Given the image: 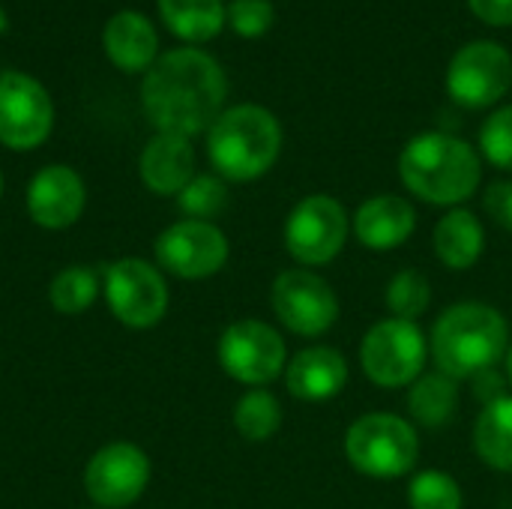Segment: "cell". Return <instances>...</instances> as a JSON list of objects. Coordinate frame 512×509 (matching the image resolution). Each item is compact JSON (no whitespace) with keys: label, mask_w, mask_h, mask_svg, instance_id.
<instances>
[{"label":"cell","mask_w":512,"mask_h":509,"mask_svg":"<svg viewBox=\"0 0 512 509\" xmlns=\"http://www.w3.org/2000/svg\"><path fill=\"white\" fill-rule=\"evenodd\" d=\"M228 78L201 48H174L156 57L141 84L147 120L168 135H201L222 114Z\"/></svg>","instance_id":"6da1fadb"},{"label":"cell","mask_w":512,"mask_h":509,"mask_svg":"<svg viewBox=\"0 0 512 509\" xmlns=\"http://www.w3.org/2000/svg\"><path fill=\"white\" fill-rule=\"evenodd\" d=\"M399 177L420 201L453 210L477 195L483 156L450 132H420L402 147Z\"/></svg>","instance_id":"7a4b0ae2"},{"label":"cell","mask_w":512,"mask_h":509,"mask_svg":"<svg viewBox=\"0 0 512 509\" xmlns=\"http://www.w3.org/2000/svg\"><path fill=\"white\" fill-rule=\"evenodd\" d=\"M510 348L507 318L489 303H456L432 327L429 354L453 381H471L486 369H498Z\"/></svg>","instance_id":"3957f363"},{"label":"cell","mask_w":512,"mask_h":509,"mask_svg":"<svg viewBox=\"0 0 512 509\" xmlns=\"http://www.w3.org/2000/svg\"><path fill=\"white\" fill-rule=\"evenodd\" d=\"M282 153V126L264 105L225 108L207 129V156L222 180L249 183L264 177Z\"/></svg>","instance_id":"277c9868"},{"label":"cell","mask_w":512,"mask_h":509,"mask_svg":"<svg viewBox=\"0 0 512 509\" xmlns=\"http://www.w3.org/2000/svg\"><path fill=\"white\" fill-rule=\"evenodd\" d=\"M345 456L372 480L408 477L420 459V435L414 423L399 414H363L345 435Z\"/></svg>","instance_id":"5b68a950"},{"label":"cell","mask_w":512,"mask_h":509,"mask_svg":"<svg viewBox=\"0 0 512 509\" xmlns=\"http://www.w3.org/2000/svg\"><path fill=\"white\" fill-rule=\"evenodd\" d=\"M426 357L429 339L417 321L384 318L372 330H366L360 342L363 375L381 390L411 387L423 375Z\"/></svg>","instance_id":"8992f818"},{"label":"cell","mask_w":512,"mask_h":509,"mask_svg":"<svg viewBox=\"0 0 512 509\" xmlns=\"http://www.w3.org/2000/svg\"><path fill=\"white\" fill-rule=\"evenodd\" d=\"M102 294L108 300L111 315L132 330L156 327L168 312L165 276L159 267L141 258H120L105 264Z\"/></svg>","instance_id":"52a82bcc"},{"label":"cell","mask_w":512,"mask_h":509,"mask_svg":"<svg viewBox=\"0 0 512 509\" xmlns=\"http://www.w3.org/2000/svg\"><path fill=\"white\" fill-rule=\"evenodd\" d=\"M512 87V54L489 39L462 45L447 66V93L459 108L483 111L498 105Z\"/></svg>","instance_id":"ba28073f"},{"label":"cell","mask_w":512,"mask_h":509,"mask_svg":"<svg viewBox=\"0 0 512 509\" xmlns=\"http://www.w3.org/2000/svg\"><path fill=\"white\" fill-rule=\"evenodd\" d=\"M351 216L333 195H306L285 222V249L303 267L330 264L348 240Z\"/></svg>","instance_id":"9c48e42d"},{"label":"cell","mask_w":512,"mask_h":509,"mask_svg":"<svg viewBox=\"0 0 512 509\" xmlns=\"http://www.w3.org/2000/svg\"><path fill=\"white\" fill-rule=\"evenodd\" d=\"M219 366L246 387H267L273 384L288 366V348L279 330L264 321L243 318L222 330L219 336Z\"/></svg>","instance_id":"30bf717a"},{"label":"cell","mask_w":512,"mask_h":509,"mask_svg":"<svg viewBox=\"0 0 512 509\" xmlns=\"http://www.w3.org/2000/svg\"><path fill=\"white\" fill-rule=\"evenodd\" d=\"M276 318L297 336H324L339 321V297L333 285L309 267L282 270L270 288Z\"/></svg>","instance_id":"8fae6325"},{"label":"cell","mask_w":512,"mask_h":509,"mask_svg":"<svg viewBox=\"0 0 512 509\" xmlns=\"http://www.w3.org/2000/svg\"><path fill=\"white\" fill-rule=\"evenodd\" d=\"M228 237L201 219H180L156 237V264L177 279H210L228 264Z\"/></svg>","instance_id":"7c38bea8"},{"label":"cell","mask_w":512,"mask_h":509,"mask_svg":"<svg viewBox=\"0 0 512 509\" xmlns=\"http://www.w3.org/2000/svg\"><path fill=\"white\" fill-rule=\"evenodd\" d=\"M51 126H54V105L48 90L24 72H3L0 144H6L9 150H33L51 135Z\"/></svg>","instance_id":"4fadbf2b"},{"label":"cell","mask_w":512,"mask_h":509,"mask_svg":"<svg viewBox=\"0 0 512 509\" xmlns=\"http://www.w3.org/2000/svg\"><path fill=\"white\" fill-rule=\"evenodd\" d=\"M150 483V459L141 447L117 441L93 453L84 468V492L102 509L135 504Z\"/></svg>","instance_id":"5bb4252c"},{"label":"cell","mask_w":512,"mask_h":509,"mask_svg":"<svg viewBox=\"0 0 512 509\" xmlns=\"http://www.w3.org/2000/svg\"><path fill=\"white\" fill-rule=\"evenodd\" d=\"M84 180L69 165H48L36 171L27 186V213L39 228L60 231L81 219L84 213Z\"/></svg>","instance_id":"9a60e30c"},{"label":"cell","mask_w":512,"mask_h":509,"mask_svg":"<svg viewBox=\"0 0 512 509\" xmlns=\"http://www.w3.org/2000/svg\"><path fill=\"white\" fill-rule=\"evenodd\" d=\"M417 231V210L402 195H375L354 213V234L372 252H393Z\"/></svg>","instance_id":"2e32d148"},{"label":"cell","mask_w":512,"mask_h":509,"mask_svg":"<svg viewBox=\"0 0 512 509\" xmlns=\"http://www.w3.org/2000/svg\"><path fill=\"white\" fill-rule=\"evenodd\" d=\"M348 384V363L336 348L312 345L297 351L285 366V387L300 402H327Z\"/></svg>","instance_id":"e0dca14e"},{"label":"cell","mask_w":512,"mask_h":509,"mask_svg":"<svg viewBox=\"0 0 512 509\" xmlns=\"http://www.w3.org/2000/svg\"><path fill=\"white\" fill-rule=\"evenodd\" d=\"M141 180L156 195H180L189 180L195 177V150L192 141L183 135L159 132L147 141L141 162Z\"/></svg>","instance_id":"ac0fdd59"},{"label":"cell","mask_w":512,"mask_h":509,"mask_svg":"<svg viewBox=\"0 0 512 509\" xmlns=\"http://www.w3.org/2000/svg\"><path fill=\"white\" fill-rule=\"evenodd\" d=\"M105 51L117 69L144 72L156 63V51H159L156 27L141 12L123 9L105 24Z\"/></svg>","instance_id":"d6986e66"},{"label":"cell","mask_w":512,"mask_h":509,"mask_svg":"<svg viewBox=\"0 0 512 509\" xmlns=\"http://www.w3.org/2000/svg\"><path fill=\"white\" fill-rule=\"evenodd\" d=\"M432 243H435L438 261L447 270L462 273V270H471L483 258L486 231H483V222L477 219V213H471L465 207H453L447 216L438 219V225L432 231Z\"/></svg>","instance_id":"ffe728a7"},{"label":"cell","mask_w":512,"mask_h":509,"mask_svg":"<svg viewBox=\"0 0 512 509\" xmlns=\"http://www.w3.org/2000/svg\"><path fill=\"white\" fill-rule=\"evenodd\" d=\"M159 15L186 42H210L228 21L222 0H159Z\"/></svg>","instance_id":"44dd1931"},{"label":"cell","mask_w":512,"mask_h":509,"mask_svg":"<svg viewBox=\"0 0 512 509\" xmlns=\"http://www.w3.org/2000/svg\"><path fill=\"white\" fill-rule=\"evenodd\" d=\"M459 408V381L447 378L444 372L420 375L408 387V411L414 423L426 429H441L456 417Z\"/></svg>","instance_id":"7402d4cb"},{"label":"cell","mask_w":512,"mask_h":509,"mask_svg":"<svg viewBox=\"0 0 512 509\" xmlns=\"http://www.w3.org/2000/svg\"><path fill=\"white\" fill-rule=\"evenodd\" d=\"M474 450L492 471H512V396L480 411L474 423Z\"/></svg>","instance_id":"603a6c76"},{"label":"cell","mask_w":512,"mask_h":509,"mask_svg":"<svg viewBox=\"0 0 512 509\" xmlns=\"http://www.w3.org/2000/svg\"><path fill=\"white\" fill-rule=\"evenodd\" d=\"M234 426L252 444L270 441L279 432V426H282V405H279V399L270 390H264V387H255V390L243 393L240 402L234 405Z\"/></svg>","instance_id":"cb8c5ba5"},{"label":"cell","mask_w":512,"mask_h":509,"mask_svg":"<svg viewBox=\"0 0 512 509\" xmlns=\"http://www.w3.org/2000/svg\"><path fill=\"white\" fill-rule=\"evenodd\" d=\"M99 273L84 267V264H75V267H63L54 279H51V288H48V300L51 306L60 312V315H81L93 306L96 294H99Z\"/></svg>","instance_id":"d4e9b609"},{"label":"cell","mask_w":512,"mask_h":509,"mask_svg":"<svg viewBox=\"0 0 512 509\" xmlns=\"http://www.w3.org/2000/svg\"><path fill=\"white\" fill-rule=\"evenodd\" d=\"M384 303L390 309V318L417 321L432 306V285L420 270H402L390 279Z\"/></svg>","instance_id":"484cf974"},{"label":"cell","mask_w":512,"mask_h":509,"mask_svg":"<svg viewBox=\"0 0 512 509\" xmlns=\"http://www.w3.org/2000/svg\"><path fill=\"white\" fill-rule=\"evenodd\" d=\"M462 504H465L462 486L447 471H420L408 483L411 509H462Z\"/></svg>","instance_id":"4316f807"},{"label":"cell","mask_w":512,"mask_h":509,"mask_svg":"<svg viewBox=\"0 0 512 509\" xmlns=\"http://www.w3.org/2000/svg\"><path fill=\"white\" fill-rule=\"evenodd\" d=\"M177 204L180 210L189 216V219H201V222H210L213 216H219L228 204V189H225V180L222 177H213V174H195L189 180V186L177 195Z\"/></svg>","instance_id":"83f0119b"},{"label":"cell","mask_w":512,"mask_h":509,"mask_svg":"<svg viewBox=\"0 0 512 509\" xmlns=\"http://www.w3.org/2000/svg\"><path fill=\"white\" fill-rule=\"evenodd\" d=\"M480 153L495 168L512 171V105L495 108L480 126Z\"/></svg>","instance_id":"f1b7e54d"},{"label":"cell","mask_w":512,"mask_h":509,"mask_svg":"<svg viewBox=\"0 0 512 509\" xmlns=\"http://www.w3.org/2000/svg\"><path fill=\"white\" fill-rule=\"evenodd\" d=\"M276 21V9L270 0H231L228 6V24L234 27V33L246 36V39H258L264 36Z\"/></svg>","instance_id":"f546056e"},{"label":"cell","mask_w":512,"mask_h":509,"mask_svg":"<svg viewBox=\"0 0 512 509\" xmlns=\"http://www.w3.org/2000/svg\"><path fill=\"white\" fill-rule=\"evenodd\" d=\"M483 210L489 219L512 234V180H495L483 192Z\"/></svg>","instance_id":"4dcf8cb0"},{"label":"cell","mask_w":512,"mask_h":509,"mask_svg":"<svg viewBox=\"0 0 512 509\" xmlns=\"http://www.w3.org/2000/svg\"><path fill=\"white\" fill-rule=\"evenodd\" d=\"M474 381V396L483 402V408L486 405H495V402H501V399H507L512 396L510 393V381H507V375H501L498 369H486V372H480V375H474L471 378Z\"/></svg>","instance_id":"1f68e13d"},{"label":"cell","mask_w":512,"mask_h":509,"mask_svg":"<svg viewBox=\"0 0 512 509\" xmlns=\"http://www.w3.org/2000/svg\"><path fill=\"white\" fill-rule=\"evenodd\" d=\"M471 12L492 27H512V0H468Z\"/></svg>","instance_id":"d6a6232c"},{"label":"cell","mask_w":512,"mask_h":509,"mask_svg":"<svg viewBox=\"0 0 512 509\" xmlns=\"http://www.w3.org/2000/svg\"><path fill=\"white\" fill-rule=\"evenodd\" d=\"M504 363H507V381H510V387H512V342H510V348H507V357H504Z\"/></svg>","instance_id":"836d02e7"},{"label":"cell","mask_w":512,"mask_h":509,"mask_svg":"<svg viewBox=\"0 0 512 509\" xmlns=\"http://www.w3.org/2000/svg\"><path fill=\"white\" fill-rule=\"evenodd\" d=\"M0 195H3V174H0Z\"/></svg>","instance_id":"e575fe53"}]
</instances>
